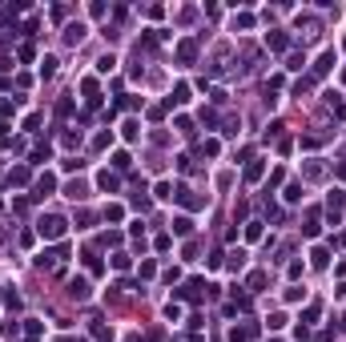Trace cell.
Instances as JSON below:
<instances>
[{
	"label": "cell",
	"mask_w": 346,
	"mask_h": 342,
	"mask_svg": "<svg viewBox=\"0 0 346 342\" xmlns=\"http://www.w3.org/2000/svg\"><path fill=\"white\" fill-rule=\"evenodd\" d=\"M153 197H157V201H169V197H173V185H169V181H157Z\"/></svg>",
	"instance_id": "obj_15"
},
{
	"label": "cell",
	"mask_w": 346,
	"mask_h": 342,
	"mask_svg": "<svg viewBox=\"0 0 346 342\" xmlns=\"http://www.w3.org/2000/svg\"><path fill=\"white\" fill-rule=\"evenodd\" d=\"M65 230H69V222H65V217H56V213H45L41 222H37V234H41L45 242H56V238H65Z\"/></svg>",
	"instance_id": "obj_1"
},
{
	"label": "cell",
	"mask_w": 346,
	"mask_h": 342,
	"mask_svg": "<svg viewBox=\"0 0 346 342\" xmlns=\"http://www.w3.org/2000/svg\"><path fill=\"white\" fill-rule=\"evenodd\" d=\"M97 342H113V334H109V330H101V326H97Z\"/></svg>",
	"instance_id": "obj_35"
},
{
	"label": "cell",
	"mask_w": 346,
	"mask_h": 342,
	"mask_svg": "<svg viewBox=\"0 0 346 342\" xmlns=\"http://www.w3.org/2000/svg\"><path fill=\"white\" fill-rule=\"evenodd\" d=\"M52 190H56V177L45 173V177H37V185H33V197H49Z\"/></svg>",
	"instance_id": "obj_4"
},
{
	"label": "cell",
	"mask_w": 346,
	"mask_h": 342,
	"mask_svg": "<svg viewBox=\"0 0 346 342\" xmlns=\"http://www.w3.org/2000/svg\"><path fill=\"white\" fill-rule=\"evenodd\" d=\"M65 197H73V201L89 197V194H85V181H69V185H65Z\"/></svg>",
	"instance_id": "obj_10"
},
{
	"label": "cell",
	"mask_w": 346,
	"mask_h": 342,
	"mask_svg": "<svg viewBox=\"0 0 346 342\" xmlns=\"http://www.w3.org/2000/svg\"><path fill=\"white\" fill-rule=\"evenodd\" d=\"M342 49H346V37H342Z\"/></svg>",
	"instance_id": "obj_36"
},
{
	"label": "cell",
	"mask_w": 346,
	"mask_h": 342,
	"mask_svg": "<svg viewBox=\"0 0 346 342\" xmlns=\"http://www.w3.org/2000/svg\"><path fill=\"white\" fill-rule=\"evenodd\" d=\"M113 169H129V153H113Z\"/></svg>",
	"instance_id": "obj_28"
},
{
	"label": "cell",
	"mask_w": 346,
	"mask_h": 342,
	"mask_svg": "<svg viewBox=\"0 0 346 342\" xmlns=\"http://www.w3.org/2000/svg\"><path fill=\"white\" fill-rule=\"evenodd\" d=\"M97 190L117 194V190H121V177H117V173H109V169H101V173H97Z\"/></svg>",
	"instance_id": "obj_3"
},
{
	"label": "cell",
	"mask_w": 346,
	"mask_h": 342,
	"mask_svg": "<svg viewBox=\"0 0 346 342\" xmlns=\"http://www.w3.org/2000/svg\"><path fill=\"white\" fill-rule=\"evenodd\" d=\"M310 85H314V81H310V77H302V81H298V85H294V97H302V93H306V89H310Z\"/></svg>",
	"instance_id": "obj_33"
},
{
	"label": "cell",
	"mask_w": 346,
	"mask_h": 342,
	"mask_svg": "<svg viewBox=\"0 0 346 342\" xmlns=\"http://www.w3.org/2000/svg\"><path fill=\"white\" fill-rule=\"evenodd\" d=\"M298 197H302V185L290 181V185H286V201H298Z\"/></svg>",
	"instance_id": "obj_23"
},
{
	"label": "cell",
	"mask_w": 346,
	"mask_h": 342,
	"mask_svg": "<svg viewBox=\"0 0 346 342\" xmlns=\"http://www.w3.org/2000/svg\"><path fill=\"white\" fill-rule=\"evenodd\" d=\"M326 262H330V254L322 250V245H314V250H310V266H318V270H322Z\"/></svg>",
	"instance_id": "obj_13"
},
{
	"label": "cell",
	"mask_w": 346,
	"mask_h": 342,
	"mask_svg": "<svg viewBox=\"0 0 346 342\" xmlns=\"http://www.w3.org/2000/svg\"><path fill=\"white\" fill-rule=\"evenodd\" d=\"M24 129L37 133V129H41V113H28V117H24Z\"/></svg>",
	"instance_id": "obj_26"
},
{
	"label": "cell",
	"mask_w": 346,
	"mask_h": 342,
	"mask_svg": "<svg viewBox=\"0 0 346 342\" xmlns=\"http://www.w3.org/2000/svg\"><path fill=\"white\" fill-rule=\"evenodd\" d=\"M298 298H306V290H298V286H290V290H286V302H298Z\"/></svg>",
	"instance_id": "obj_34"
},
{
	"label": "cell",
	"mask_w": 346,
	"mask_h": 342,
	"mask_svg": "<svg viewBox=\"0 0 346 342\" xmlns=\"http://www.w3.org/2000/svg\"><path fill=\"white\" fill-rule=\"evenodd\" d=\"M49 157H52V149H49V145H37V149H33V165H45Z\"/></svg>",
	"instance_id": "obj_17"
},
{
	"label": "cell",
	"mask_w": 346,
	"mask_h": 342,
	"mask_svg": "<svg viewBox=\"0 0 346 342\" xmlns=\"http://www.w3.org/2000/svg\"><path fill=\"white\" fill-rule=\"evenodd\" d=\"M113 65H117V56H113V52L97 56V73H113Z\"/></svg>",
	"instance_id": "obj_16"
},
{
	"label": "cell",
	"mask_w": 346,
	"mask_h": 342,
	"mask_svg": "<svg viewBox=\"0 0 346 342\" xmlns=\"http://www.w3.org/2000/svg\"><path fill=\"white\" fill-rule=\"evenodd\" d=\"M177 56H181V65H194V56H198V45H194V41H181V45H177Z\"/></svg>",
	"instance_id": "obj_5"
},
{
	"label": "cell",
	"mask_w": 346,
	"mask_h": 342,
	"mask_svg": "<svg viewBox=\"0 0 346 342\" xmlns=\"http://www.w3.org/2000/svg\"><path fill=\"white\" fill-rule=\"evenodd\" d=\"M52 73H56V56H45V60H41V77L49 81Z\"/></svg>",
	"instance_id": "obj_19"
},
{
	"label": "cell",
	"mask_w": 346,
	"mask_h": 342,
	"mask_svg": "<svg viewBox=\"0 0 346 342\" xmlns=\"http://www.w3.org/2000/svg\"><path fill=\"white\" fill-rule=\"evenodd\" d=\"M85 266H89V274H101V258L97 254H85Z\"/></svg>",
	"instance_id": "obj_22"
},
{
	"label": "cell",
	"mask_w": 346,
	"mask_h": 342,
	"mask_svg": "<svg viewBox=\"0 0 346 342\" xmlns=\"http://www.w3.org/2000/svg\"><path fill=\"white\" fill-rule=\"evenodd\" d=\"M173 234L177 238H190L194 234V222H190V217H173Z\"/></svg>",
	"instance_id": "obj_7"
},
{
	"label": "cell",
	"mask_w": 346,
	"mask_h": 342,
	"mask_svg": "<svg viewBox=\"0 0 346 342\" xmlns=\"http://www.w3.org/2000/svg\"><path fill=\"white\" fill-rule=\"evenodd\" d=\"M8 181H12V185H28V169H24V165H16V169L8 173Z\"/></svg>",
	"instance_id": "obj_18"
},
{
	"label": "cell",
	"mask_w": 346,
	"mask_h": 342,
	"mask_svg": "<svg viewBox=\"0 0 346 342\" xmlns=\"http://www.w3.org/2000/svg\"><path fill=\"white\" fill-rule=\"evenodd\" d=\"M105 217H109V222H121L125 209H121V205H109V209H105Z\"/></svg>",
	"instance_id": "obj_31"
},
{
	"label": "cell",
	"mask_w": 346,
	"mask_h": 342,
	"mask_svg": "<svg viewBox=\"0 0 346 342\" xmlns=\"http://www.w3.org/2000/svg\"><path fill=\"white\" fill-rule=\"evenodd\" d=\"M330 69H334V52H322V56H318V65H314V73H318V77H326Z\"/></svg>",
	"instance_id": "obj_8"
},
{
	"label": "cell",
	"mask_w": 346,
	"mask_h": 342,
	"mask_svg": "<svg viewBox=\"0 0 346 342\" xmlns=\"http://www.w3.org/2000/svg\"><path fill=\"white\" fill-rule=\"evenodd\" d=\"M262 173H266V161H249L246 165V181H258Z\"/></svg>",
	"instance_id": "obj_14"
},
{
	"label": "cell",
	"mask_w": 346,
	"mask_h": 342,
	"mask_svg": "<svg viewBox=\"0 0 346 342\" xmlns=\"http://www.w3.org/2000/svg\"><path fill=\"white\" fill-rule=\"evenodd\" d=\"M89 226H93V213L81 209V213H77V230H89Z\"/></svg>",
	"instance_id": "obj_24"
},
{
	"label": "cell",
	"mask_w": 346,
	"mask_h": 342,
	"mask_svg": "<svg viewBox=\"0 0 346 342\" xmlns=\"http://www.w3.org/2000/svg\"><path fill=\"white\" fill-rule=\"evenodd\" d=\"M246 238L258 242V238H262V222H246Z\"/></svg>",
	"instance_id": "obj_21"
},
{
	"label": "cell",
	"mask_w": 346,
	"mask_h": 342,
	"mask_svg": "<svg viewBox=\"0 0 346 342\" xmlns=\"http://www.w3.org/2000/svg\"><path fill=\"white\" fill-rule=\"evenodd\" d=\"M69 294H73V298H89V282H85V278H73V282H69Z\"/></svg>",
	"instance_id": "obj_11"
},
{
	"label": "cell",
	"mask_w": 346,
	"mask_h": 342,
	"mask_svg": "<svg viewBox=\"0 0 346 342\" xmlns=\"http://www.w3.org/2000/svg\"><path fill=\"white\" fill-rule=\"evenodd\" d=\"M326 213H330V222H334V226L342 222V213H346V194H342V190H330V197H326Z\"/></svg>",
	"instance_id": "obj_2"
},
{
	"label": "cell",
	"mask_w": 346,
	"mask_h": 342,
	"mask_svg": "<svg viewBox=\"0 0 346 342\" xmlns=\"http://www.w3.org/2000/svg\"><path fill=\"white\" fill-rule=\"evenodd\" d=\"M254 338V326H234L230 330V342H249Z\"/></svg>",
	"instance_id": "obj_12"
},
{
	"label": "cell",
	"mask_w": 346,
	"mask_h": 342,
	"mask_svg": "<svg viewBox=\"0 0 346 342\" xmlns=\"http://www.w3.org/2000/svg\"><path fill=\"white\" fill-rule=\"evenodd\" d=\"M234 28H254V16H249V12H242V16H234Z\"/></svg>",
	"instance_id": "obj_25"
},
{
	"label": "cell",
	"mask_w": 346,
	"mask_h": 342,
	"mask_svg": "<svg viewBox=\"0 0 346 342\" xmlns=\"http://www.w3.org/2000/svg\"><path fill=\"white\" fill-rule=\"evenodd\" d=\"M65 41H69V45H81V41H85V24H69V28H65Z\"/></svg>",
	"instance_id": "obj_9"
},
{
	"label": "cell",
	"mask_w": 346,
	"mask_h": 342,
	"mask_svg": "<svg viewBox=\"0 0 346 342\" xmlns=\"http://www.w3.org/2000/svg\"><path fill=\"white\" fill-rule=\"evenodd\" d=\"M342 330H346V322H342Z\"/></svg>",
	"instance_id": "obj_37"
},
{
	"label": "cell",
	"mask_w": 346,
	"mask_h": 342,
	"mask_svg": "<svg viewBox=\"0 0 346 342\" xmlns=\"http://www.w3.org/2000/svg\"><path fill=\"white\" fill-rule=\"evenodd\" d=\"M165 318H169V322H177V318H181V306H173V302H169V306H165Z\"/></svg>",
	"instance_id": "obj_32"
},
{
	"label": "cell",
	"mask_w": 346,
	"mask_h": 342,
	"mask_svg": "<svg viewBox=\"0 0 346 342\" xmlns=\"http://www.w3.org/2000/svg\"><path fill=\"white\" fill-rule=\"evenodd\" d=\"M290 45V37L286 33H266V49H274V52H282V49H286Z\"/></svg>",
	"instance_id": "obj_6"
},
{
	"label": "cell",
	"mask_w": 346,
	"mask_h": 342,
	"mask_svg": "<svg viewBox=\"0 0 346 342\" xmlns=\"http://www.w3.org/2000/svg\"><path fill=\"white\" fill-rule=\"evenodd\" d=\"M113 270H129V254H113Z\"/></svg>",
	"instance_id": "obj_29"
},
{
	"label": "cell",
	"mask_w": 346,
	"mask_h": 342,
	"mask_svg": "<svg viewBox=\"0 0 346 342\" xmlns=\"http://www.w3.org/2000/svg\"><path fill=\"white\" fill-rule=\"evenodd\" d=\"M226 266H230V270H242V266H246V250H234V254H230V262H226Z\"/></svg>",
	"instance_id": "obj_20"
},
{
	"label": "cell",
	"mask_w": 346,
	"mask_h": 342,
	"mask_svg": "<svg viewBox=\"0 0 346 342\" xmlns=\"http://www.w3.org/2000/svg\"><path fill=\"white\" fill-rule=\"evenodd\" d=\"M109 141H113V133H97V137H93V149H105Z\"/></svg>",
	"instance_id": "obj_30"
},
{
	"label": "cell",
	"mask_w": 346,
	"mask_h": 342,
	"mask_svg": "<svg viewBox=\"0 0 346 342\" xmlns=\"http://www.w3.org/2000/svg\"><path fill=\"white\" fill-rule=\"evenodd\" d=\"M121 129H125V141H133V137L141 133V129H137V121H125V125H121Z\"/></svg>",
	"instance_id": "obj_27"
}]
</instances>
